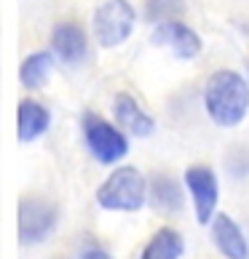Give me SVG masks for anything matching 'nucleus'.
I'll use <instances>...</instances> for the list:
<instances>
[{"label":"nucleus","mask_w":249,"mask_h":259,"mask_svg":"<svg viewBox=\"0 0 249 259\" xmlns=\"http://www.w3.org/2000/svg\"><path fill=\"white\" fill-rule=\"evenodd\" d=\"M204 104L217 126L233 128L249 112V83L236 70H217L206 80Z\"/></svg>","instance_id":"1"},{"label":"nucleus","mask_w":249,"mask_h":259,"mask_svg":"<svg viewBox=\"0 0 249 259\" xmlns=\"http://www.w3.org/2000/svg\"><path fill=\"white\" fill-rule=\"evenodd\" d=\"M148 200V179L134 166H121L99 185L97 203L108 211H139Z\"/></svg>","instance_id":"2"},{"label":"nucleus","mask_w":249,"mask_h":259,"mask_svg":"<svg viewBox=\"0 0 249 259\" xmlns=\"http://www.w3.org/2000/svg\"><path fill=\"white\" fill-rule=\"evenodd\" d=\"M137 14L129 0H108L94 11V32L102 49H116V46L126 43L134 30Z\"/></svg>","instance_id":"3"},{"label":"nucleus","mask_w":249,"mask_h":259,"mask_svg":"<svg viewBox=\"0 0 249 259\" xmlns=\"http://www.w3.org/2000/svg\"><path fill=\"white\" fill-rule=\"evenodd\" d=\"M81 128H83L86 145H89V152L99 163H118L129 152L126 134L118 131L113 123H108L104 118H99V115L86 112L83 120H81Z\"/></svg>","instance_id":"4"},{"label":"nucleus","mask_w":249,"mask_h":259,"mask_svg":"<svg viewBox=\"0 0 249 259\" xmlns=\"http://www.w3.org/2000/svg\"><path fill=\"white\" fill-rule=\"evenodd\" d=\"M59 222V208L46 198H24L19 203V241L24 246L43 243Z\"/></svg>","instance_id":"5"},{"label":"nucleus","mask_w":249,"mask_h":259,"mask_svg":"<svg viewBox=\"0 0 249 259\" xmlns=\"http://www.w3.org/2000/svg\"><path fill=\"white\" fill-rule=\"evenodd\" d=\"M185 185L190 190V195H193L198 225L212 222L215 206H217V195H220V185H217V177L212 174V168H206V166L188 168L185 171Z\"/></svg>","instance_id":"6"},{"label":"nucleus","mask_w":249,"mask_h":259,"mask_svg":"<svg viewBox=\"0 0 249 259\" xmlns=\"http://www.w3.org/2000/svg\"><path fill=\"white\" fill-rule=\"evenodd\" d=\"M51 49L64 64H83L89 56V37L86 30L75 22H59L51 30Z\"/></svg>","instance_id":"7"},{"label":"nucleus","mask_w":249,"mask_h":259,"mask_svg":"<svg viewBox=\"0 0 249 259\" xmlns=\"http://www.w3.org/2000/svg\"><path fill=\"white\" fill-rule=\"evenodd\" d=\"M153 46H169V49H174V54L180 59H193L201 51V37L188 24L177 22V19H169V22H161L156 27Z\"/></svg>","instance_id":"8"},{"label":"nucleus","mask_w":249,"mask_h":259,"mask_svg":"<svg viewBox=\"0 0 249 259\" xmlns=\"http://www.w3.org/2000/svg\"><path fill=\"white\" fill-rule=\"evenodd\" d=\"M113 115H116V123L121 128H126L129 134H134L139 139H145L156 131V120L148 112H142V107L131 94H116V99H113Z\"/></svg>","instance_id":"9"},{"label":"nucleus","mask_w":249,"mask_h":259,"mask_svg":"<svg viewBox=\"0 0 249 259\" xmlns=\"http://www.w3.org/2000/svg\"><path fill=\"white\" fill-rule=\"evenodd\" d=\"M212 241L220 248V254L228 259H249L246 238L228 214H217L212 219Z\"/></svg>","instance_id":"10"},{"label":"nucleus","mask_w":249,"mask_h":259,"mask_svg":"<svg viewBox=\"0 0 249 259\" xmlns=\"http://www.w3.org/2000/svg\"><path fill=\"white\" fill-rule=\"evenodd\" d=\"M51 126V112L35 99H24L16 107V137L19 142H35L41 139Z\"/></svg>","instance_id":"11"},{"label":"nucleus","mask_w":249,"mask_h":259,"mask_svg":"<svg viewBox=\"0 0 249 259\" xmlns=\"http://www.w3.org/2000/svg\"><path fill=\"white\" fill-rule=\"evenodd\" d=\"M150 190V206L158 211V214H177L183 208V190H180V182L171 174H153L148 182Z\"/></svg>","instance_id":"12"},{"label":"nucleus","mask_w":249,"mask_h":259,"mask_svg":"<svg viewBox=\"0 0 249 259\" xmlns=\"http://www.w3.org/2000/svg\"><path fill=\"white\" fill-rule=\"evenodd\" d=\"M185 251V241L177 230L171 227H161L156 235L148 241V246L142 248L139 259H180Z\"/></svg>","instance_id":"13"},{"label":"nucleus","mask_w":249,"mask_h":259,"mask_svg":"<svg viewBox=\"0 0 249 259\" xmlns=\"http://www.w3.org/2000/svg\"><path fill=\"white\" fill-rule=\"evenodd\" d=\"M54 67V54L51 51H38V54H30L27 59L19 67V80H22L24 89H41L46 83Z\"/></svg>","instance_id":"14"},{"label":"nucleus","mask_w":249,"mask_h":259,"mask_svg":"<svg viewBox=\"0 0 249 259\" xmlns=\"http://www.w3.org/2000/svg\"><path fill=\"white\" fill-rule=\"evenodd\" d=\"M180 11H183L180 0H148V19L150 22H169Z\"/></svg>","instance_id":"15"},{"label":"nucleus","mask_w":249,"mask_h":259,"mask_svg":"<svg viewBox=\"0 0 249 259\" xmlns=\"http://www.w3.org/2000/svg\"><path fill=\"white\" fill-rule=\"evenodd\" d=\"M81 259H110V254L104 251V248H97V246H94V248H83V251H81Z\"/></svg>","instance_id":"16"}]
</instances>
